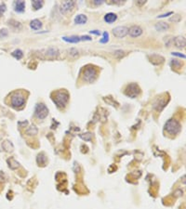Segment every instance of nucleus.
Returning <instances> with one entry per match:
<instances>
[{
	"instance_id": "nucleus-9",
	"label": "nucleus",
	"mask_w": 186,
	"mask_h": 209,
	"mask_svg": "<svg viewBox=\"0 0 186 209\" xmlns=\"http://www.w3.org/2000/svg\"><path fill=\"white\" fill-rule=\"evenodd\" d=\"M75 4V1H65V2H64L63 4H61L60 9V13L65 14V13H67V12L71 11V10L74 9Z\"/></svg>"
},
{
	"instance_id": "nucleus-26",
	"label": "nucleus",
	"mask_w": 186,
	"mask_h": 209,
	"mask_svg": "<svg viewBox=\"0 0 186 209\" xmlns=\"http://www.w3.org/2000/svg\"><path fill=\"white\" fill-rule=\"evenodd\" d=\"M181 17L179 14H176L170 19V22H173V23H179V22H181Z\"/></svg>"
},
{
	"instance_id": "nucleus-19",
	"label": "nucleus",
	"mask_w": 186,
	"mask_h": 209,
	"mask_svg": "<svg viewBox=\"0 0 186 209\" xmlns=\"http://www.w3.org/2000/svg\"><path fill=\"white\" fill-rule=\"evenodd\" d=\"M30 27H31V29H33V30H39V29H41V27H42V23L40 22L39 20H37V19H35V20H31V23H30Z\"/></svg>"
},
{
	"instance_id": "nucleus-10",
	"label": "nucleus",
	"mask_w": 186,
	"mask_h": 209,
	"mask_svg": "<svg viewBox=\"0 0 186 209\" xmlns=\"http://www.w3.org/2000/svg\"><path fill=\"white\" fill-rule=\"evenodd\" d=\"M173 44L178 49H184L185 48V45H186L185 37L182 36V35H179L177 37H174L173 38Z\"/></svg>"
},
{
	"instance_id": "nucleus-17",
	"label": "nucleus",
	"mask_w": 186,
	"mask_h": 209,
	"mask_svg": "<svg viewBox=\"0 0 186 209\" xmlns=\"http://www.w3.org/2000/svg\"><path fill=\"white\" fill-rule=\"evenodd\" d=\"M169 28H170V25L165 22H159L155 24V29L158 32H165L169 30Z\"/></svg>"
},
{
	"instance_id": "nucleus-31",
	"label": "nucleus",
	"mask_w": 186,
	"mask_h": 209,
	"mask_svg": "<svg viewBox=\"0 0 186 209\" xmlns=\"http://www.w3.org/2000/svg\"><path fill=\"white\" fill-rule=\"evenodd\" d=\"M172 55L173 56H176V57H180V58L185 59V55L182 54V53H180V52H172Z\"/></svg>"
},
{
	"instance_id": "nucleus-33",
	"label": "nucleus",
	"mask_w": 186,
	"mask_h": 209,
	"mask_svg": "<svg viewBox=\"0 0 186 209\" xmlns=\"http://www.w3.org/2000/svg\"><path fill=\"white\" fill-rule=\"evenodd\" d=\"M89 33H90V34H96V35H100V33L98 30H92V31H90Z\"/></svg>"
},
{
	"instance_id": "nucleus-23",
	"label": "nucleus",
	"mask_w": 186,
	"mask_h": 209,
	"mask_svg": "<svg viewBox=\"0 0 186 209\" xmlns=\"http://www.w3.org/2000/svg\"><path fill=\"white\" fill-rule=\"evenodd\" d=\"M11 55L16 59H22L23 57H24V52L20 50V49H15L12 53H11Z\"/></svg>"
},
{
	"instance_id": "nucleus-18",
	"label": "nucleus",
	"mask_w": 186,
	"mask_h": 209,
	"mask_svg": "<svg viewBox=\"0 0 186 209\" xmlns=\"http://www.w3.org/2000/svg\"><path fill=\"white\" fill-rule=\"evenodd\" d=\"M116 19H117L116 14H115L113 12L107 13L104 16V20H105V23H115V20H116Z\"/></svg>"
},
{
	"instance_id": "nucleus-3",
	"label": "nucleus",
	"mask_w": 186,
	"mask_h": 209,
	"mask_svg": "<svg viewBox=\"0 0 186 209\" xmlns=\"http://www.w3.org/2000/svg\"><path fill=\"white\" fill-rule=\"evenodd\" d=\"M82 76H83V79L86 81V82H89V83H93L97 76H98V72L97 70L93 67V66H87L84 68L83 70V74H82Z\"/></svg>"
},
{
	"instance_id": "nucleus-27",
	"label": "nucleus",
	"mask_w": 186,
	"mask_h": 209,
	"mask_svg": "<svg viewBox=\"0 0 186 209\" xmlns=\"http://www.w3.org/2000/svg\"><path fill=\"white\" fill-rule=\"evenodd\" d=\"M114 55L115 57H117V58H121V57H123L124 55H125V52H124L123 50H115L114 52Z\"/></svg>"
},
{
	"instance_id": "nucleus-8",
	"label": "nucleus",
	"mask_w": 186,
	"mask_h": 209,
	"mask_svg": "<svg viewBox=\"0 0 186 209\" xmlns=\"http://www.w3.org/2000/svg\"><path fill=\"white\" fill-rule=\"evenodd\" d=\"M129 34V28L126 26H117L113 29V34L117 38H123Z\"/></svg>"
},
{
	"instance_id": "nucleus-1",
	"label": "nucleus",
	"mask_w": 186,
	"mask_h": 209,
	"mask_svg": "<svg viewBox=\"0 0 186 209\" xmlns=\"http://www.w3.org/2000/svg\"><path fill=\"white\" fill-rule=\"evenodd\" d=\"M52 99L59 108H64L69 101V94L65 90H60L54 93Z\"/></svg>"
},
{
	"instance_id": "nucleus-21",
	"label": "nucleus",
	"mask_w": 186,
	"mask_h": 209,
	"mask_svg": "<svg viewBox=\"0 0 186 209\" xmlns=\"http://www.w3.org/2000/svg\"><path fill=\"white\" fill-rule=\"evenodd\" d=\"M9 24L10 25V27H12L16 31L22 29V24H20V23H19V22H16V20H9Z\"/></svg>"
},
{
	"instance_id": "nucleus-24",
	"label": "nucleus",
	"mask_w": 186,
	"mask_h": 209,
	"mask_svg": "<svg viewBox=\"0 0 186 209\" xmlns=\"http://www.w3.org/2000/svg\"><path fill=\"white\" fill-rule=\"evenodd\" d=\"M170 65L173 67V68H181L182 63L181 61H179L178 59H171L170 61Z\"/></svg>"
},
{
	"instance_id": "nucleus-29",
	"label": "nucleus",
	"mask_w": 186,
	"mask_h": 209,
	"mask_svg": "<svg viewBox=\"0 0 186 209\" xmlns=\"http://www.w3.org/2000/svg\"><path fill=\"white\" fill-rule=\"evenodd\" d=\"M6 11V5L4 3L0 4V17L2 16V14Z\"/></svg>"
},
{
	"instance_id": "nucleus-20",
	"label": "nucleus",
	"mask_w": 186,
	"mask_h": 209,
	"mask_svg": "<svg viewBox=\"0 0 186 209\" xmlns=\"http://www.w3.org/2000/svg\"><path fill=\"white\" fill-rule=\"evenodd\" d=\"M67 55L71 58V59H76L79 56V52L75 48H71L69 49H67Z\"/></svg>"
},
{
	"instance_id": "nucleus-32",
	"label": "nucleus",
	"mask_w": 186,
	"mask_h": 209,
	"mask_svg": "<svg viewBox=\"0 0 186 209\" xmlns=\"http://www.w3.org/2000/svg\"><path fill=\"white\" fill-rule=\"evenodd\" d=\"M171 14H173V12H172V11H170V12H168V13H165V14H162V15L157 16V18H165V17H167V16H169V15H171Z\"/></svg>"
},
{
	"instance_id": "nucleus-15",
	"label": "nucleus",
	"mask_w": 186,
	"mask_h": 209,
	"mask_svg": "<svg viewBox=\"0 0 186 209\" xmlns=\"http://www.w3.org/2000/svg\"><path fill=\"white\" fill-rule=\"evenodd\" d=\"M24 9H25L24 1H15L14 2V10L16 12L22 13L24 11Z\"/></svg>"
},
{
	"instance_id": "nucleus-35",
	"label": "nucleus",
	"mask_w": 186,
	"mask_h": 209,
	"mask_svg": "<svg viewBox=\"0 0 186 209\" xmlns=\"http://www.w3.org/2000/svg\"><path fill=\"white\" fill-rule=\"evenodd\" d=\"M146 3V1H144V0H140V1H137V5H139V6H141V5H143V4H145Z\"/></svg>"
},
{
	"instance_id": "nucleus-6",
	"label": "nucleus",
	"mask_w": 186,
	"mask_h": 209,
	"mask_svg": "<svg viewBox=\"0 0 186 209\" xmlns=\"http://www.w3.org/2000/svg\"><path fill=\"white\" fill-rule=\"evenodd\" d=\"M125 94L129 98H136L140 94V87L135 83L129 84V85L125 89Z\"/></svg>"
},
{
	"instance_id": "nucleus-11",
	"label": "nucleus",
	"mask_w": 186,
	"mask_h": 209,
	"mask_svg": "<svg viewBox=\"0 0 186 209\" xmlns=\"http://www.w3.org/2000/svg\"><path fill=\"white\" fill-rule=\"evenodd\" d=\"M60 55V51L58 49L56 48H49L48 49H46L45 51V56L49 59H56L58 58V56Z\"/></svg>"
},
{
	"instance_id": "nucleus-4",
	"label": "nucleus",
	"mask_w": 186,
	"mask_h": 209,
	"mask_svg": "<svg viewBox=\"0 0 186 209\" xmlns=\"http://www.w3.org/2000/svg\"><path fill=\"white\" fill-rule=\"evenodd\" d=\"M11 106L14 108H20L24 105L25 103V97L20 93V92H16L11 96Z\"/></svg>"
},
{
	"instance_id": "nucleus-34",
	"label": "nucleus",
	"mask_w": 186,
	"mask_h": 209,
	"mask_svg": "<svg viewBox=\"0 0 186 209\" xmlns=\"http://www.w3.org/2000/svg\"><path fill=\"white\" fill-rule=\"evenodd\" d=\"M93 3L95 5H101L103 3V1H101V0H95V1H93Z\"/></svg>"
},
{
	"instance_id": "nucleus-30",
	"label": "nucleus",
	"mask_w": 186,
	"mask_h": 209,
	"mask_svg": "<svg viewBox=\"0 0 186 209\" xmlns=\"http://www.w3.org/2000/svg\"><path fill=\"white\" fill-rule=\"evenodd\" d=\"M171 41L173 42V39H170V37H165V43L167 47H171Z\"/></svg>"
},
{
	"instance_id": "nucleus-7",
	"label": "nucleus",
	"mask_w": 186,
	"mask_h": 209,
	"mask_svg": "<svg viewBox=\"0 0 186 209\" xmlns=\"http://www.w3.org/2000/svg\"><path fill=\"white\" fill-rule=\"evenodd\" d=\"M63 40H64L65 42H68V43H78V42L80 41H85V40H88V41H90L91 40V37L89 36V35H83V36H78V35H71V36H64L63 37Z\"/></svg>"
},
{
	"instance_id": "nucleus-16",
	"label": "nucleus",
	"mask_w": 186,
	"mask_h": 209,
	"mask_svg": "<svg viewBox=\"0 0 186 209\" xmlns=\"http://www.w3.org/2000/svg\"><path fill=\"white\" fill-rule=\"evenodd\" d=\"M74 20H75V23H76V24H85L88 20V18L84 14H78L75 16Z\"/></svg>"
},
{
	"instance_id": "nucleus-14",
	"label": "nucleus",
	"mask_w": 186,
	"mask_h": 209,
	"mask_svg": "<svg viewBox=\"0 0 186 209\" xmlns=\"http://www.w3.org/2000/svg\"><path fill=\"white\" fill-rule=\"evenodd\" d=\"M167 104V99H157L155 100V102L154 103V108L157 111H162L163 108L166 106Z\"/></svg>"
},
{
	"instance_id": "nucleus-22",
	"label": "nucleus",
	"mask_w": 186,
	"mask_h": 209,
	"mask_svg": "<svg viewBox=\"0 0 186 209\" xmlns=\"http://www.w3.org/2000/svg\"><path fill=\"white\" fill-rule=\"evenodd\" d=\"M43 5H44V2L43 1H40V0H35V1H32V6H33V8L35 10L40 9L41 8L43 7Z\"/></svg>"
},
{
	"instance_id": "nucleus-13",
	"label": "nucleus",
	"mask_w": 186,
	"mask_h": 209,
	"mask_svg": "<svg viewBox=\"0 0 186 209\" xmlns=\"http://www.w3.org/2000/svg\"><path fill=\"white\" fill-rule=\"evenodd\" d=\"M129 34L131 37H138L140 35H141L142 34V29L140 26L134 25L132 26L130 29H129Z\"/></svg>"
},
{
	"instance_id": "nucleus-5",
	"label": "nucleus",
	"mask_w": 186,
	"mask_h": 209,
	"mask_svg": "<svg viewBox=\"0 0 186 209\" xmlns=\"http://www.w3.org/2000/svg\"><path fill=\"white\" fill-rule=\"evenodd\" d=\"M35 114L38 119H45L49 114V109L43 103H37L35 108Z\"/></svg>"
},
{
	"instance_id": "nucleus-28",
	"label": "nucleus",
	"mask_w": 186,
	"mask_h": 209,
	"mask_svg": "<svg viewBox=\"0 0 186 209\" xmlns=\"http://www.w3.org/2000/svg\"><path fill=\"white\" fill-rule=\"evenodd\" d=\"M9 34V32L7 29H2L0 31V38H3V37H7Z\"/></svg>"
},
{
	"instance_id": "nucleus-12",
	"label": "nucleus",
	"mask_w": 186,
	"mask_h": 209,
	"mask_svg": "<svg viewBox=\"0 0 186 209\" xmlns=\"http://www.w3.org/2000/svg\"><path fill=\"white\" fill-rule=\"evenodd\" d=\"M149 58V60L152 62L153 64L155 65H158L160 63H162V62H164V58L160 55H157V54H153V55H149L148 56Z\"/></svg>"
},
{
	"instance_id": "nucleus-25",
	"label": "nucleus",
	"mask_w": 186,
	"mask_h": 209,
	"mask_svg": "<svg viewBox=\"0 0 186 209\" xmlns=\"http://www.w3.org/2000/svg\"><path fill=\"white\" fill-rule=\"evenodd\" d=\"M108 41H109V34L107 32H104V33H103V36L100 40V43H102V44H105V43H107Z\"/></svg>"
},
{
	"instance_id": "nucleus-2",
	"label": "nucleus",
	"mask_w": 186,
	"mask_h": 209,
	"mask_svg": "<svg viewBox=\"0 0 186 209\" xmlns=\"http://www.w3.org/2000/svg\"><path fill=\"white\" fill-rule=\"evenodd\" d=\"M165 130H166L170 135L175 136L181 131V124L175 119H170L166 124H165Z\"/></svg>"
}]
</instances>
